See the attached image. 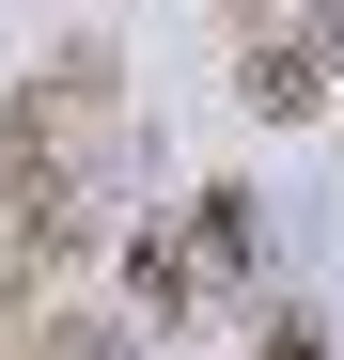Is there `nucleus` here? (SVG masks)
Returning a JSON list of instances; mask_svg holds the SVG:
<instances>
[{
  "label": "nucleus",
  "instance_id": "obj_2",
  "mask_svg": "<svg viewBox=\"0 0 344 360\" xmlns=\"http://www.w3.org/2000/svg\"><path fill=\"white\" fill-rule=\"evenodd\" d=\"M235 266H251V204L204 188L188 219H141V235H126V314H141V329H188Z\"/></svg>",
  "mask_w": 344,
  "mask_h": 360
},
{
  "label": "nucleus",
  "instance_id": "obj_1",
  "mask_svg": "<svg viewBox=\"0 0 344 360\" xmlns=\"http://www.w3.org/2000/svg\"><path fill=\"white\" fill-rule=\"evenodd\" d=\"M110 47H47V63L0 94V204H94L110 172Z\"/></svg>",
  "mask_w": 344,
  "mask_h": 360
},
{
  "label": "nucleus",
  "instance_id": "obj_3",
  "mask_svg": "<svg viewBox=\"0 0 344 360\" xmlns=\"http://www.w3.org/2000/svg\"><path fill=\"white\" fill-rule=\"evenodd\" d=\"M235 94L266 110V126H313V110L344 94V0H298V32H266L235 63Z\"/></svg>",
  "mask_w": 344,
  "mask_h": 360
},
{
  "label": "nucleus",
  "instance_id": "obj_5",
  "mask_svg": "<svg viewBox=\"0 0 344 360\" xmlns=\"http://www.w3.org/2000/svg\"><path fill=\"white\" fill-rule=\"evenodd\" d=\"M251 360H329V329L298 314V297H282V314H251Z\"/></svg>",
  "mask_w": 344,
  "mask_h": 360
},
{
  "label": "nucleus",
  "instance_id": "obj_4",
  "mask_svg": "<svg viewBox=\"0 0 344 360\" xmlns=\"http://www.w3.org/2000/svg\"><path fill=\"white\" fill-rule=\"evenodd\" d=\"M16 360H126V329H110V314H47Z\"/></svg>",
  "mask_w": 344,
  "mask_h": 360
},
{
  "label": "nucleus",
  "instance_id": "obj_6",
  "mask_svg": "<svg viewBox=\"0 0 344 360\" xmlns=\"http://www.w3.org/2000/svg\"><path fill=\"white\" fill-rule=\"evenodd\" d=\"M282 16H298V0H219V32H235V47H266Z\"/></svg>",
  "mask_w": 344,
  "mask_h": 360
}]
</instances>
